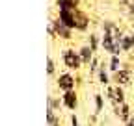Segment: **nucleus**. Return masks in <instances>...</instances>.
<instances>
[{
  "label": "nucleus",
  "instance_id": "1",
  "mask_svg": "<svg viewBox=\"0 0 134 126\" xmlns=\"http://www.w3.org/2000/svg\"><path fill=\"white\" fill-rule=\"evenodd\" d=\"M62 61H63V65H65V69L67 71H80L82 67H84V63H82V59H80V54L76 52V50H73V48H63L62 50Z\"/></svg>",
  "mask_w": 134,
  "mask_h": 126
},
{
  "label": "nucleus",
  "instance_id": "2",
  "mask_svg": "<svg viewBox=\"0 0 134 126\" xmlns=\"http://www.w3.org/2000/svg\"><path fill=\"white\" fill-rule=\"evenodd\" d=\"M56 87L62 91V93H67V91H73L76 89V76L71 72V71H65V72H60L58 78H56Z\"/></svg>",
  "mask_w": 134,
  "mask_h": 126
},
{
  "label": "nucleus",
  "instance_id": "3",
  "mask_svg": "<svg viewBox=\"0 0 134 126\" xmlns=\"http://www.w3.org/2000/svg\"><path fill=\"white\" fill-rule=\"evenodd\" d=\"M106 98L112 102V106L125 104V102H127V93H125V87L117 85V84H110V85L106 87Z\"/></svg>",
  "mask_w": 134,
  "mask_h": 126
},
{
  "label": "nucleus",
  "instance_id": "4",
  "mask_svg": "<svg viewBox=\"0 0 134 126\" xmlns=\"http://www.w3.org/2000/svg\"><path fill=\"white\" fill-rule=\"evenodd\" d=\"M112 82L121 85V87H127L132 84V69L130 67H123L121 71H117L112 74Z\"/></svg>",
  "mask_w": 134,
  "mask_h": 126
},
{
  "label": "nucleus",
  "instance_id": "5",
  "mask_svg": "<svg viewBox=\"0 0 134 126\" xmlns=\"http://www.w3.org/2000/svg\"><path fill=\"white\" fill-rule=\"evenodd\" d=\"M114 115L119 119L123 124H127V122L132 119V108H130V104L125 102V104H117V106H114Z\"/></svg>",
  "mask_w": 134,
  "mask_h": 126
},
{
  "label": "nucleus",
  "instance_id": "6",
  "mask_svg": "<svg viewBox=\"0 0 134 126\" xmlns=\"http://www.w3.org/2000/svg\"><path fill=\"white\" fill-rule=\"evenodd\" d=\"M62 102H63V108H67L69 111H76V108H78V91L73 89V91L62 93Z\"/></svg>",
  "mask_w": 134,
  "mask_h": 126
},
{
  "label": "nucleus",
  "instance_id": "7",
  "mask_svg": "<svg viewBox=\"0 0 134 126\" xmlns=\"http://www.w3.org/2000/svg\"><path fill=\"white\" fill-rule=\"evenodd\" d=\"M52 24H54V30H56V37H60V39H63V41H71V39H73V30L67 28L60 19L52 21Z\"/></svg>",
  "mask_w": 134,
  "mask_h": 126
},
{
  "label": "nucleus",
  "instance_id": "8",
  "mask_svg": "<svg viewBox=\"0 0 134 126\" xmlns=\"http://www.w3.org/2000/svg\"><path fill=\"white\" fill-rule=\"evenodd\" d=\"M75 22H76V28H75L76 32H86L90 28V17L80 9L75 11Z\"/></svg>",
  "mask_w": 134,
  "mask_h": 126
},
{
  "label": "nucleus",
  "instance_id": "9",
  "mask_svg": "<svg viewBox=\"0 0 134 126\" xmlns=\"http://www.w3.org/2000/svg\"><path fill=\"white\" fill-rule=\"evenodd\" d=\"M75 11H76V9H75ZM75 11H69V9L58 11V19H60L67 28H71V30L76 28V22H75Z\"/></svg>",
  "mask_w": 134,
  "mask_h": 126
},
{
  "label": "nucleus",
  "instance_id": "10",
  "mask_svg": "<svg viewBox=\"0 0 134 126\" xmlns=\"http://www.w3.org/2000/svg\"><path fill=\"white\" fill-rule=\"evenodd\" d=\"M97 78H99V84L103 87H108L112 84V76H110V71H108V65H100L99 72H97Z\"/></svg>",
  "mask_w": 134,
  "mask_h": 126
},
{
  "label": "nucleus",
  "instance_id": "11",
  "mask_svg": "<svg viewBox=\"0 0 134 126\" xmlns=\"http://www.w3.org/2000/svg\"><path fill=\"white\" fill-rule=\"evenodd\" d=\"M78 54H80V59H82V63H84V65H88V67H90V63L95 59V56H93L95 52L90 48V45H84L82 48L78 50Z\"/></svg>",
  "mask_w": 134,
  "mask_h": 126
},
{
  "label": "nucleus",
  "instance_id": "12",
  "mask_svg": "<svg viewBox=\"0 0 134 126\" xmlns=\"http://www.w3.org/2000/svg\"><path fill=\"white\" fill-rule=\"evenodd\" d=\"M56 6H58V11H63V9L75 11L80 6V0H56Z\"/></svg>",
  "mask_w": 134,
  "mask_h": 126
},
{
  "label": "nucleus",
  "instance_id": "13",
  "mask_svg": "<svg viewBox=\"0 0 134 126\" xmlns=\"http://www.w3.org/2000/svg\"><path fill=\"white\" fill-rule=\"evenodd\" d=\"M63 108L62 97H54V95H48L47 97V109H54V111H60Z\"/></svg>",
  "mask_w": 134,
  "mask_h": 126
},
{
  "label": "nucleus",
  "instance_id": "14",
  "mask_svg": "<svg viewBox=\"0 0 134 126\" xmlns=\"http://www.w3.org/2000/svg\"><path fill=\"white\" fill-rule=\"evenodd\" d=\"M121 69H123V61H121V58H119V56H110V61H108V71L114 74V72L121 71Z\"/></svg>",
  "mask_w": 134,
  "mask_h": 126
},
{
  "label": "nucleus",
  "instance_id": "15",
  "mask_svg": "<svg viewBox=\"0 0 134 126\" xmlns=\"http://www.w3.org/2000/svg\"><path fill=\"white\" fill-rule=\"evenodd\" d=\"M121 46H123V52L132 50V48H134V34L123 35V39H121Z\"/></svg>",
  "mask_w": 134,
  "mask_h": 126
},
{
  "label": "nucleus",
  "instance_id": "16",
  "mask_svg": "<svg viewBox=\"0 0 134 126\" xmlns=\"http://www.w3.org/2000/svg\"><path fill=\"white\" fill-rule=\"evenodd\" d=\"M93 102H95V113H103V109H104V97L100 93H95L93 95Z\"/></svg>",
  "mask_w": 134,
  "mask_h": 126
},
{
  "label": "nucleus",
  "instance_id": "17",
  "mask_svg": "<svg viewBox=\"0 0 134 126\" xmlns=\"http://www.w3.org/2000/svg\"><path fill=\"white\" fill-rule=\"evenodd\" d=\"M54 124H60L58 111H54V109H47V126H54Z\"/></svg>",
  "mask_w": 134,
  "mask_h": 126
},
{
  "label": "nucleus",
  "instance_id": "18",
  "mask_svg": "<svg viewBox=\"0 0 134 126\" xmlns=\"http://www.w3.org/2000/svg\"><path fill=\"white\" fill-rule=\"evenodd\" d=\"M47 74L48 76H54L56 74V63H54V59L52 58H47Z\"/></svg>",
  "mask_w": 134,
  "mask_h": 126
},
{
  "label": "nucleus",
  "instance_id": "19",
  "mask_svg": "<svg viewBox=\"0 0 134 126\" xmlns=\"http://www.w3.org/2000/svg\"><path fill=\"white\" fill-rule=\"evenodd\" d=\"M90 48H91L93 52H97V50H99V37H97L95 34H91V35H90Z\"/></svg>",
  "mask_w": 134,
  "mask_h": 126
},
{
  "label": "nucleus",
  "instance_id": "20",
  "mask_svg": "<svg viewBox=\"0 0 134 126\" xmlns=\"http://www.w3.org/2000/svg\"><path fill=\"white\" fill-rule=\"evenodd\" d=\"M69 121H71V126H80V121H78V117H76L75 113H71Z\"/></svg>",
  "mask_w": 134,
  "mask_h": 126
},
{
  "label": "nucleus",
  "instance_id": "21",
  "mask_svg": "<svg viewBox=\"0 0 134 126\" xmlns=\"http://www.w3.org/2000/svg\"><path fill=\"white\" fill-rule=\"evenodd\" d=\"M129 13H130V15H134V0L129 4Z\"/></svg>",
  "mask_w": 134,
  "mask_h": 126
},
{
  "label": "nucleus",
  "instance_id": "22",
  "mask_svg": "<svg viewBox=\"0 0 134 126\" xmlns=\"http://www.w3.org/2000/svg\"><path fill=\"white\" fill-rule=\"evenodd\" d=\"M125 126H134V115H132V119H130V121H129Z\"/></svg>",
  "mask_w": 134,
  "mask_h": 126
},
{
  "label": "nucleus",
  "instance_id": "23",
  "mask_svg": "<svg viewBox=\"0 0 134 126\" xmlns=\"http://www.w3.org/2000/svg\"><path fill=\"white\" fill-rule=\"evenodd\" d=\"M119 2H121V4H127V6H129V4L132 2V0H119Z\"/></svg>",
  "mask_w": 134,
  "mask_h": 126
},
{
  "label": "nucleus",
  "instance_id": "24",
  "mask_svg": "<svg viewBox=\"0 0 134 126\" xmlns=\"http://www.w3.org/2000/svg\"><path fill=\"white\" fill-rule=\"evenodd\" d=\"M54 126H62V122H60V124H54Z\"/></svg>",
  "mask_w": 134,
  "mask_h": 126
}]
</instances>
